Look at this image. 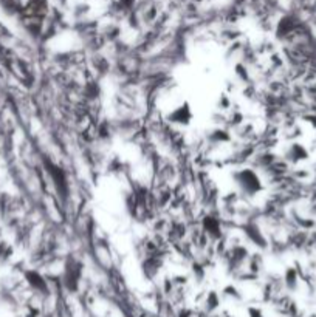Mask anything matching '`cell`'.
<instances>
[{"instance_id":"2","label":"cell","mask_w":316,"mask_h":317,"mask_svg":"<svg viewBox=\"0 0 316 317\" xmlns=\"http://www.w3.org/2000/svg\"><path fill=\"white\" fill-rule=\"evenodd\" d=\"M194 118V113L191 110V105H189L188 102H182V104H178L175 105V107L169 112V113H166L163 116V119L172 125V127H188L189 124H191Z\"/></svg>"},{"instance_id":"1","label":"cell","mask_w":316,"mask_h":317,"mask_svg":"<svg viewBox=\"0 0 316 317\" xmlns=\"http://www.w3.org/2000/svg\"><path fill=\"white\" fill-rule=\"evenodd\" d=\"M233 179L240 190V195H244L245 198L256 197L263 190V181L257 173V169L254 167L237 169L233 173Z\"/></svg>"}]
</instances>
